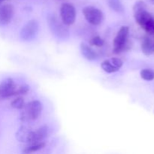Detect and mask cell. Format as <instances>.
<instances>
[{"label":"cell","mask_w":154,"mask_h":154,"mask_svg":"<svg viewBox=\"0 0 154 154\" xmlns=\"http://www.w3.org/2000/svg\"><path fill=\"white\" fill-rule=\"evenodd\" d=\"M23 110L21 114L22 120H35L40 116L43 110V105L40 101L34 100L25 105Z\"/></svg>","instance_id":"obj_1"},{"label":"cell","mask_w":154,"mask_h":154,"mask_svg":"<svg viewBox=\"0 0 154 154\" xmlns=\"http://www.w3.org/2000/svg\"><path fill=\"white\" fill-rule=\"evenodd\" d=\"M133 12L135 20L142 28L153 18L147 11V6L143 1H138L134 5Z\"/></svg>","instance_id":"obj_2"},{"label":"cell","mask_w":154,"mask_h":154,"mask_svg":"<svg viewBox=\"0 0 154 154\" xmlns=\"http://www.w3.org/2000/svg\"><path fill=\"white\" fill-rule=\"evenodd\" d=\"M83 14L86 20L93 26H98L104 20V14L100 9L94 6H86L83 8Z\"/></svg>","instance_id":"obj_3"},{"label":"cell","mask_w":154,"mask_h":154,"mask_svg":"<svg viewBox=\"0 0 154 154\" xmlns=\"http://www.w3.org/2000/svg\"><path fill=\"white\" fill-rule=\"evenodd\" d=\"M60 17L66 26H71L76 20V9L71 3H63L60 7Z\"/></svg>","instance_id":"obj_4"},{"label":"cell","mask_w":154,"mask_h":154,"mask_svg":"<svg viewBox=\"0 0 154 154\" xmlns=\"http://www.w3.org/2000/svg\"><path fill=\"white\" fill-rule=\"evenodd\" d=\"M39 30V23L35 20H31L28 21L21 29L20 38L23 41H31L37 35Z\"/></svg>","instance_id":"obj_5"},{"label":"cell","mask_w":154,"mask_h":154,"mask_svg":"<svg viewBox=\"0 0 154 154\" xmlns=\"http://www.w3.org/2000/svg\"><path fill=\"white\" fill-rule=\"evenodd\" d=\"M129 32V28L127 26H121L117 32V35L114 40V51L116 54H119L125 50V47L127 43Z\"/></svg>","instance_id":"obj_6"},{"label":"cell","mask_w":154,"mask_h":154,"mask_svg":"<svg viewBox=\"0 0 154 154\" xmlns=\"http://www.w3.org/2000/svg\"><path fill=\"white\" fill-rule=\"evenodd\" d=\"M16 84L12 78H7L0 83V99L15 96Z\"/></svg>","instance_id":"obj_7"},{"label":"cell","mask_w":154,"mask_h":154,"mask_svg":"<svg viewBox=\"0 0 154 154\" xmlns=\"http://www.w3.org/2000/svg\"><path fill=\"white\" fill-rule=\"evenodd\" d=\"M14 15V8L11 4L0 6V27L8 25Z\"/></svg>","instance_id":"obj_8"},{"label":"cell","mask_w":154,"mask_h":154,"mask_svg":"<svg viewBox=\"0 0 154 154\" xmlns=\"http://www.w3.org/2000/svg\"><path fill=\"white\" fill-rule=\"evenodd\" d=\"M48 135V127L47 126H42L33 132L32 131L30 133L29 137L27 141V144H38V143L43 142L44 140L47 138Z\"/></svg>","instance_id":"obj_9"},{"label":"cell","mask_w":154,"mask_h":154,"mask_svg":"<svg viewBox=\"0 0 154 154\" xmlns=\"http://www.w3.org/2000/svg\"><path fill=\"white\" fill-rule=\"evenodd\" d=\"M49 25L51 29V31L60 37H65L66 35H69V32L67 31V29L65 28L63 25L60 24V22L57 21L56 18L54 17H51L49 19Z\"/></svg>","instance_id":"obj_10"},{"label":"cell","mask_w":154,"mask_h":154,"mask_svg":"<svg viewBox=\"0 0 154 154\" xmlns=\"http://www.w3.org/2000/svg\"><path fill=\"white\" fill-rule=\"evenodd\" d=\"M80 49H81V54L87 60L93 61V60H96L97 59V54L95 52L94 50L87 44L81 43L80 45Z\"/></svg>","instance_id":"obj_11"},{"label":"cell","mask_w":154,"mask_h":154,"mask_svg":"<svg viewBox=\"0 0 154 154\" xmlns=\"http://www.w3.org/2000/svg\"><path fill=\"white\" fill-rule=\"evenodd\" d=\"M141 49L145 55H150L154 52V42L150 38H145L141 45Z\"/></svg>","instance_id":"obj_12"},{"label":"cell","mask_w":154,"mask_h":154,"mask_svg":"<svg viewBox=\"0 0 154 154\" xmlns=\"http://www.w3.org/2000/svg\"><path fill=\"white\" fill-rule=\"evenodd\" d=\"M32 131L28 129L27 128L24 127V126H21L16 133V138L20 141V142L27 143L28 138L29 137L30 133Z\"/></svg>","instance_id":"obj_13"},{"label":"cell","mask_w":154,"mask_h":154,"mask_svg":"<svg viewBox=\"0 0 154 154\" xmlns=\"http://www.w3.org/2000/svg\"><path fill=\"white\" fill-rule=\"evenodd\" d=\"M107 2L111 10L117 13H123L124 11V7L121 0H107Z\"/></svg>","instance_id":"obj_14"},{"label":"cell","mask_w":154,"mask_h":154,"mask_svg":"<svg viewBox=\"0 0 154 154\" xmlns=\"http://www.w3.org/2000/svg\"><path fill=\"white\" fill-rule=\"evenodd\" d=\"M45 147V143L41 142L38 143V144H30L28 147H26L25 149L23 151V154H31L32 153H35V152H37L38 150H42L44 147Z\"/></svg>","instance_id":"obj_15"},{"label":"cell","mask_w":154,"mask_h":154,"mask_svg":"<svg viewBox=\"0 0 154 154\" xmlns=\"http://www.w3.org/2000/svg\"><path fill=\"white\" fill-rule=\"evenodd\" d=\"M141 78L144 81H151L154 80V70L150 69H144L141 71Z\"/></svg>","instance_id":"obj_16"},{"label":"cell","mask_w":154,"mask_h":154,"mask_svg":"<svg viewBox=\"0 0 154 154\" xmlns=\"http://www.w3.org/2000/svg\"><path fill=\"white\" fill-rule=\"evenodd\" d=\"M101 67L107 73H114V72H116L118 71V69H117L113 66L112 63L110 61V60H106L102 62V64H101Z\"/></svg>","instance_id":"obj_17"},{"label":"cell","mask_w":154,"mask_h":154,"mask_svg":"<svg viewBox=\"0 0 154 154\" xmlns=\"http://www.w3.org/2000/svg\"><path fill=\"white\" fill-rule=\"evenodd\" d=\"M11 107L15 109H20L22 110L23 108V107L25 106V102H24V99L22 97L19 96V97H17L16 99H14L11 102Z\"/></svg>","instance_id":"obj_18"},{"label":"cell","mask_w":154,"mask_h":154,"mask_svg":"<svg viewBox=\"0 0 154 154\" xmlns=\"http://www.w3.org/2000/svg\"><path fill=\"white\" fill-rule=\"evenodd\" d=\"M29 91V87L26 84L20 86L19 88L16 89L15 90V96H23L26 94Z\"/></svg>","instance_id":"obj_19"},{"label":"cell","mask_w":154,"mask_h":154,"mask_svg":"<svg viewBox=\"0 0 154 154\" xmlns=\"http://www.w3.org/2000/svg\"><path fill=\"white\" fill-rule=\"evenodd\" d=\"M90 45H93V46H96V47H102L105 44V42H104L103 39L102 38L99 36H95L93 38L90 40Z\"/></svg>","instance_id":"obj_20"},{"label":"cell","mask_w":154,"mask_h":154,"mask_svg":"<svg viewBox=\"0 0 154 154\" xmlns=\"http://www.w3.org/2000/svg\"><path fill=\"white\" fill-rule=\"evenodd\" d=\"M110 61H111V63H112L113 66H114L116 69H118V70L122 67V66H123V61H122L120 59L117 58V57H113V58L110 59Z\"/></svg>","instance_id":"obj_21"},{"label":"cell","mask_w":154,"mask_h":154,"mask_svg":"<svg viewBox=\"0 0 154 154\" xmlns=\"http://www.w3.org/2000/svg\"><path fill=\"white\" fill-rule=\"evenodd\" d=\"M4 1H5V0H0V4H2Z\"/></svg>","instance_id":"obj_22"},{"label":"cell","mask_w":154,"mask_h":154,"mask_svg":"<svg viewBox=\"0 0 154 154\" xmlns=\"http://www.w3.org/2000/svg\"><path fill=\"white\" fill-rule=\"evenodd\" d=\"M152 1H153V2H154V0H152Z\"/></svg>","instance_id":"obj_23"}]
</instances>
